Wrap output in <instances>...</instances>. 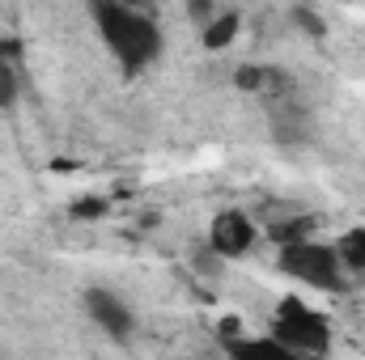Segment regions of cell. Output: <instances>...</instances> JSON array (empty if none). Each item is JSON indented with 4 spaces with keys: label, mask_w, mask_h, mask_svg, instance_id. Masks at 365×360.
<instances>
[{
    "label": "cell",
    "mask_w": 365,
    "mask_h": 360,
    "mask_svg": "<svg viewBox=\"0 0 365 360\" xmlns=\"http://www.w3.org/2000/svg\"><path fill=\"white\" fill-rule=\"evenodd\" d=\"M225 356L230 360H306L297 352H289L284 344H276L272 335H230L225 339Z\"/></svg>",
    "instance_id": "cell-6"
},
{
    "label": "cell",
    "mask_w": 365,
    "mask_h": 360,
    "mask_svg": "<svg viewBox=\"0 0 365 360\" xmlns=\"http://www.w3.org/2000/svg\"><path fill=\"white\" fill-rule=\"evenodd\" d=\"M238 85L242 90H264L268 85V68H255V64L251 68H238Z\"/></svg>",
    "instance_id": "cell-10"
},
{
    "label": "cell",
    "mask_w": 365,
    "mask_h": 360,
    "mask_svg": "<svg viewBox=\"0 0 365 360\" xmlns=\"http://www.w3.org/2000/svg\"><path fill=\"white\" fill-rule=\"evenodd\" d=\"M280 271L293 275L297 284L306 288H319V292H344L349 288V271L340 268V255L336 246H323V242H293V246H280Z\"/></svg>",
    "instance_id": "cell-2"
},
{
    "label": "cell",
    "mask_w": 365,
    "mask_h": 360,
    "mask_svg": "<svg viewBox=\"0 0 365 360\" xmlns=\"http://www.w3.org/2000/svg\"><path fill=\"white\" fill-rule=\"evenodd\" d=\"M255 246V221L247 212H217L208 229V250L217 259H242Z\"/></svg>",
    "instance_id": "cell-5"
},
{
    "label": "cell",
    "mask_w": 365,
    "mask_h": 360,
    "mask_svg": "<svg viewBox=\"0 0 365 360\" xmlns=\"http://www.w3.org/2000/svg\"><path fill=\"white\" fill-rule=\"evenodd\" d=\"M21 90V43L0 38V106H13Z\"/></svg>",
    "instance_id": "cell-7"
},
{
    "label": "cell",
    "mask_w": 365,
    "mask_h": 360,
    "mask_svg": "<svg viewBox=\"0 0 365 360\" xmlns=\"http://www.w3.org/2000/svg\"><path fill=\"white\" fill-rule=\"evenodd\" d=\"M238 26H242V17L238 13H217L208 26H204V47H230L234 43V34H238Z\"/></svg>",
    "instance_id": "cell-8"
},
{
    "label": "cell",
    "mask_w": 365,
    "mask_h": 360,
    "mask_svg": "<svg viewBox=\"0 0 365 360\" xmlns=\"http://www.w3.org/2000/svg\"><path fill=\"white\" fill-rule=\"evenodd\" d=\"M81 305H86V314H90L93 327H98L102 335H110L115 344H128V335L136 331L132 305H128L119 292H110V288H86V292H81Z\"/></svg>",
    "instance_id": "cell-4"
},
{
    "label": "cell",
    "mask_w": 365,
    "mask_h": 360,
    "mask_svg": "<svg viewBox=\"0 0 365 360\" xmlns=\"http://www.w3.org/2000/svg\"><path fill=\"white\" fill-rule=\"evenodd\" d=\"M90 13H93V26H98L102 43H106V51L128 73H140V68H149L162 55V26L149 13H140L132 4H119V0H98Z\"/></svg>",
    "instance_id": "cell-1"
},
{
    "label": "cell",
    "mask_w": 365,
    "mask_h": 360,
    "mask_svg": "<svg viewBox=\"0 0 365 360\" xmlns=\"http://www.w3.org/2000/svg\"><path fill=\"white\" fill-rule=\"evenodd\" d=\"M336 255H340V268L344 271H365V229H349L336 242Z\"/></svg>",
    "instance_id": "cell-9"
},
{
    "label": "cell",
    "mask_w": 365,
    "mask_h": 360,
    "mask_svg": "<svg viewBox=\"0 0 365 360\" xmlns=\"http://www.w3.org/2000/svg\"><path fill=\"white\" fill-rule=\"evenodd\" d=\"M268 335H272L276 344H284L289 352L306 356V360L323 356V352L331 348V327H327V318L314 314V309H306L302 301H284V305L276 309Z\"/></svg>",
    "instance_id": "cell-3"
},
{
    "label": "cell",
    "mask_w": 365,
    "mask_h": 360,
    "mask_svg": "<svg viewBox=\"0 0 365 360\" xmlns=\"http://www.w3.org/2000/svg\"><path fill=\"white\" fill-rule=\"evenodd\" d=\"M293 17H297L310 34H323V17H314V13H306V9H293Z\"/></svg>",
    "instance_id": "cell-11"
}]
</instances>
